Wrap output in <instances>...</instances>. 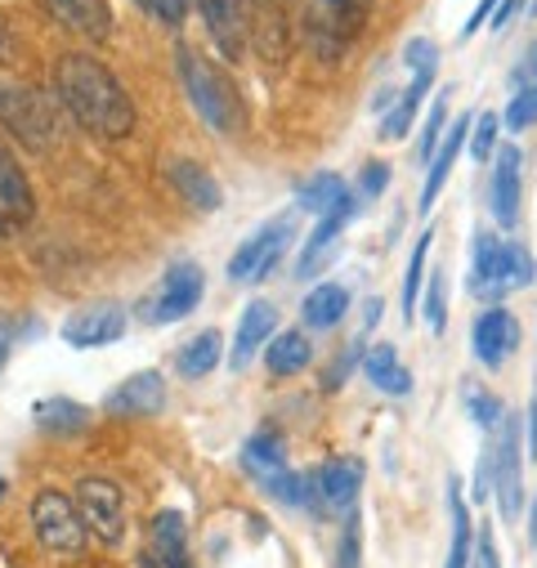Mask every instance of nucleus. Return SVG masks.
<instances>
[{"label": "nucleus", "mask_w": 537, "mask_h": 568, "mask_svg": "<svg viewBox=\"0 0 537 568\" xmlns=\"http://www.w3.org/2000/svg\"><path fill=\"white\" fill-rule=\"evenodd\" d=\"M54 99L94 139H125L134 130V103H130L125 85L94 54H59Z\"/></svg>", "instance_id": "1"}, {"label": "nucleus", "mask_w": 537, "mask_h": 568, "mask_svg": "<svg viewBox=\"0 0 537 568\" xmlns=\"http://www.w3.org/2000/svg\"><path fill=\"white\" fill-rule=\"evenodd\" d=\"M537 277V260L528 255L524 242H501L493 233H475V255H470V296L475 301H501Z\"/></svg>", "instance_id": "2"}, {"label": "nucleus", "mask_w": 537, "mask_h": 568, "mask_svg": "<svg viewBox=\"0 0 537 568\" xmlns=\"http://www.w3.org/2000/svg\"><path fill=\"white\" fill-rule=\"evenodd\" d=\"M175 63H180V81L189 90V103L202 112V121L220 134H233L242 130V99H237V85L215 68L206 63L197 50L189 45H175Z\"/></svg>", "instance_id": "3"}, {"label": "nucleus", "mask_w": 537, "mask_h": 568, "mask_svg": "<svg viewBox=\"0 0 537 568\" xmlns=\"http://www.w3.org/2000/svg\"><path fill=\"white\" fill-rule=\"evenodd\" d=\"M372 14V0H310V14H305V45L323 59L336 63L367 28Z\"/></svg>", "instance_id": "4"}, {"label": "nucleus", "mask_w": 537, "mask_h": 568, "mask_svg": "<svg viewBox=\"0 0 537 568\" xmlns=\"http://www.w3.org/2000/svg\"><path fill=\"white\" fill-rule=\"evenodd\" d=\"M0 125H6L23 149H45L50 139H59L54 103L19 77H0Z\"/></svg>", "instance_id": "5"}, {"label": "nucleus", "mask_w": 537, "mask_h": 568, "mask_svg": "<svg viewBox=\"0 0 537 568\" xmlns=\"http://www.w3.org/2000/svg\"><path fill=\"white\" fill-rule=\"evenodd\" d=\"M519 412H506V420L497 425V435L488 439L493 448V497L506 524H519L524 515V439H519Z\"/></svg>", "instance_id": "6"}, {"label": "nucleus", "mask_w": 537, "mask_h": 568, "mask_svg": "<svg viewBox=\"0 0 537 568\" xmlns=\"http://www.w3.org/2000/svg\"><path fill=\"white\" fill-rule=\"evenodd\" d=\"M202 296H206V273H202V264L175 260V264L158 277V287L140 301V318L153 323V327L180 323V318H189V314L202 305Z\"/></svg>", "instance_id": "7"}, {"label": "nucleus", "mask_w": 537, "mask_h": 568, "mask_svg": "<svg viewBox=\"0 0 537 568\" xmlns=\"http://www.w3.org/2000/svg\"><path fill=\"white\" fill-rule=\"evenodd\" d=\"M32 528L50 555H81L90 541L85 519L77 510V497H68L59 488H41L32 497Z\"/></svg>", "instance_id": "8"}, {"label": "nucleus", "mask_w": 537, "mask_h": 568, "mask_svg": "<svg viewBox=\"0 0 537 568\" xmlns=\"http://www.w3.org/2000/svg\"><path fill=\"white\" fill-rule=\"evenodd\" d=\"M363 462L358 457H332L318 470H310V515H349L363 493Z\"/></svg>", "instance_id": "9"}, {"label": "nucleus", "mask_w": 537, "mask_h": 568, "mask_svg": "<svg viewBox=\"0 0 537 568\" xmlns=\"http://www.w3.org/2000/svg\"><path fill=\"white\" fill-rule=\"evenodd\" d=\"M77 510L85 519V532H94L103 546H121L125 541V497L112 479H81L77 484Z\"/></svg>", "instance_id": "10"}, {"label": "nucleus", "mask_w": 537, "mask_h": 568, "mask_svg": "<svg viewBox=\"0 0 537 568\" xmlns=\"http://www.w3.org/2000/svg\"><path fill=\"white\" fill-rule=\"evenodd\" d=\"M287 246H292V215L264 224L260 233H251V237L233 251V260H229V282H260V277H268V273L278 268V260H283Z\"/></svg>", "instance_id": "11"}, {"label": "nucleus", "mask_w": 537, "mask_h": 568, "mask_svg": "<svg viewBox=\"0 0 537 568\" xmlns=\"http://www.w3.org/2000/svg\"><path fill=\"white\" fill-rule=\"evenodd\" d=\"M125 305L116 301H94V305H81L77 314L63 318V341L72 349H103V345H116L125 336Z\"/></svg>", "instance_id": "12"}, {"label": "nucleus", "mask_w": 537, "mask_h": 568, "mask_svg": "<svg viewBox=\"0 0 537 568\" xmlns=\"http://www.w3.org/2000/svg\"><path fill=\"white\" fill-rule=\"evenodd\" d=\"M37 215V193L19 158L0 144V237H19Z\"/></svg>", "instance_id": "13"}, {"label": "nucleus", "mask_w": 537, "mask_h": 568, "mask_svg": "<svg viewBox=\"0 0 537 568\" xmlns=\"http://www.w3.org/2000/svg\"><path fill=\"white\" fill-rule=\"evenodd\" d=\"M515 349H519V323H515V314L501 310V305H484L479 318L470 323V354L488 372H497V367H506V358Z\"/></svg>", "instance_id": "14"}, {"label": "nucleus", "mask_w": 537, "mask_h": 568, "mask_svg": "<svg viewBox=\"0 0 537 568\" xmlns=\"http://www.w3.org/2000/svg\"><path fill=\"white\" fill-rule=\"evenodd\" d=\"M140 568H193L189 555V519L180 510H162L149 524L144 550H140Z\"/></svg>", "instance_id": "15"}, {"label": "nucleus", "mask_w": 537, "mask_h": 568, "mask_svg": "<svg viewBox=\"0 0 537 568\" xmlns=\"http://www.w3.org/2000/svg\"><path fill=\"white\" fill-rule=\"evenodd\" d=\"M519 171H524V153H519L515 144L497 149L493 175H488V211H493V220H497L501 229H515V224H519V197H524Z\"/></svg>", "instance_id": "16"}, {"label": "nucleus", "mask_w": 537, "mask_h": 568, "mask_svg": "<svg viewBox=\"0 0 537 568\" xmlns=\"http://www.w3.org/2000/svg\"><path fill=\"white\" fill-rule=\"evenodd\" d=\"M108 416H158L166 407V381L162 372H134L125 376L108 398H103Z\"/></svg>", "instance_id": "17"}, {"label": "nucleus", "mask_w": 537, "mask_h": 568, "mask_svg": "<svg viewBox=\"0 0 537 568\" xmlns=\"http://www.w3.org/2000/svg\"><path fill=\"white\" fill-rule=\"evenodd\" d=\"M354 220H358V197H345L336 211H327V215L318 220V229L305 237V251H301V260H296V273H301V277H314V273L327 264L332 246L341 242V233H345Z\"/></svg>", "instance_id": "18"}, {"label": "nucleus", "mask_w": 537, "mask_h": 568, "mask_svg": "<svg viewBox=\"0 0 537 568\" xmlns=\"http://www.w3.org/2000/svg\"><path fill=\"white\" fill-rule=\"evenodd\" d=\"M274 327H278V310L268 301H251L237 318V332H233V354H229V367L242 372L268 341H274Z\"/></svg>", "instance_id": "19"}, {"label": "nucleus", "mask_w": 537, "mask_h": 568, "mask_svg": "<svg viewBox=\"0 0 537 568\" xmlns=\"http://www.w3.org/2000/svg\"><path fill=\"white\" fill-rule=\"evenodd\" d=\"M197 10H202V23H206L215 50L224 59H237L242 41H246V10H242V0H197Z\"/></svg>", "instance_id": "20"}, {"label": "nucleus", "mask_w": 537, "mask_h": 568, "mask_svg": "<svg viewBox=\"0 0 537 568\" xmlns=\"http://www.w3.org/2000/svg\"><path fill=\"white\" fill-rule=\"evenodd\" d=\"M41 6L54 14V23H63L77 37H90V41H108L112 37L108 0H41Z\"/></svg>", "instance_id": "21"}, {"label": "nucleus", "mask_w": 537, "mask_h": 568, "mask_svg": "<svg viewBox=\"0 0 537 568\" xmlns=\"http://www.w3.org/2000/svg\"><path fill=\"white\" fill-rule=\"evenodd\" d=\"M166 180H171V189H175L193 211H202V215H206V211H220V202H224L215 175H211L206 166L189 162V158H171V162H166Z\"/></svg>", "instance_id": "22"}, {"label": "nucleus", "mask_w": 537, "mask_h": 568, "mask_svg": "<svg viewBox=\"0 0 537 568\" xmlns=\"http://www.w3.org/2000/svg\"><path fill=\"white\" fill-rule=\"evenodd\" d=\"M470 121H475V116L453 121L448 139H439V149H435V158H430L426 189H422V215H426V211L435 206V197L444 193V184H448V175H453V166H457V158H462V149H466V139H470Z\"/></svg>", "instance_id": "23"}, {"label": "nucleus", "mask_w": 537, "mask_h": 568, "mask_svg": "<svg viewBox=\"0 0 537 568\" xmlns=\"http://www.w3.org/2000/svg\"><path fill=\"white\" fill-rule=\"evenodd\" d=\"M242 470L264 488L268 479H278L283 470H292V466H287V444H283L278 435H268V430L251 435V439L242 444Z\"/></svg>", "instance_id": "24"}, {"label": "nucleus", "mask_w": 537, "mask_h": 568, "mask_svg": "<svg viewBox=\"0 0 537 568\" xmlns=\"http://www.w3.org/2000/svg\"><path fill=\"white\" fill-rule=\"evenodd\" d=\"M363 372H367V381H372L381 394H389V398L413 394V372L398 363V349H394V345L367 349V354H363Z\"/></svg>", "instance_id": "25"}, {"label": "nucleus", "mask_w": 537, "mask_h": 568, "mask_svg": "<svg viewBox=\"0 0 537 568\" xmlns=\"http://www.w3.org/2000/svg\"><path fill=\"white\" fill-rule=\"evenodd\" d=\"M345 314H349V292L341 287V282H318L301 305V318H305L310 332H332Z\"/></svg>", "instance_id": "26"}, {"label": "nucleus", "mask_w": 537, "mask_h": 568, "mask_svg": "<svg viewBox=\"0 0 537 568\" xmlns=\"http://www.w3.org/2000/svg\"><path fill=\"white\" fill-rule=\"evenodd\" d=\"M314 358V345L305 332H278L274 341L264 345V367L268 376H301Z\"/></svg>", "instance_id": "27"}, {"label": "nucleus", "mask_w": 537, "mask_h": 568, "mask_svg": "<svg viewBox=\"0 0 537 568\" xmlns=\"http://www.w3.org/2000/svg\"><path fill=\"white\" fill-rule=\"evenodd\" d=\"M220 363H224V341H220V332H215V327L197 332V336H193V341H184V345H180V354H175V367H180V376H184V381H202V376H211Z\"/></svg>", "instance_id": "28"}, {"label": "nucleus", "mask_w": 537, "mask_h": 568, "mask_svg": "<svg viewBox=\"0 0 537 568\" xmlns=\"http://www.w3.org/2000/svg\"><path fill=\"white\" fill-rule=\"evenodd\" d=\"M448 519H453V546H448V564L444 568H470L475 555V524L462 497V479H448Z\"/></svg>", "instance_id": "29"}, {"label": "nucleus", "mask_w": 537, "mask_h": 568, "mask_svg": "<svg viewBox=\"0 0 537 568\" xmlns=\"http://www.w3.org/2000/svg\"><path fill=\"white\" fill-rule=\"evenodd\" d=\"M349 197V189H345V180L341 175H332V171H318V175H305L301 184H296V206L301 211H310V215H327V211H336L341 202Z\"/></svg>", "instance_id": "30"}, {"label": "nucleus", "mask_w": 537, "mask_h": 568, "mask_svg": "<svg viewBox=\"0 0 537 568\" xmlns=\"http://www.w3.org/2000/svg\"><path fill=\"white\" fill-rule=\"evenodd\" d=\"M37 425H41L45 435H81L85 425H90V412L81 403H72V398L54 394V398H41L37 403Z\"/></svg>", "instance_id": "31"}, {"label": "nucleus", "mask_w": 537, "mask_h": 568, "mask_svg": "<svg viewBox=\"0 0 537 568\" xmlns=\"http://www.w3.org/2000/svg\"><path fill=\"white\" fill-rule=\"evenodd\" d=\"M426 90H430V81H426V77H413V85L403 90V94L394 99V108L381 116V139H403V134L413 130V116L422 112Z\"/></svg>", "instance_id": "32"}, {"label": "nucleus", "mask_w": 537, "mask_h": 568, "mask_svg": "<svg viewBox=\"0 0 537 568\" xmlns=\"http://www.w3.org/2000/svg\"><path fill=\"white\" fill-rule=\"evenodd\" d=\"M430 242H435V233L426 229V233L413 242V260H408V273H403V318H408V327H413L417 305H422V292H426V260H430Z\"/></svg>", "instance_id": "33"}, {"label": "nucleus", "mask_w": 537, "mask_h": 568, "mask_svg": "<svg viewBox=\"0 0 537 568\" xmlns=\"http://www.w3.org/2000/svg\"><path fill=\"white\" fill-rule=\"evenodd\" d=\"M336 568H363V515H358V506H354V510L345 515V524H341Z\"/></svg>", "instance_id": "34"}, {"label": "nucleus", "mask_w": 537, "mask_h": 568, "mask_svg": "<svg viewBox=\"0 0 537 568\" xmlns=\"http://www.w3.org/2000/svg\"><path fill=\"white\" fill-rule=\"evenodd\" d=\"M497 130H501V116H497V112H479V116L470 121V139H466V149L475 153V162L497 158Z\"/></svg>", "instance_id": "35"}, {"label": "nucleus", "mask_w": 537, "mask_h": 568, "mask_svg": "<svg viewBox=\"0 0 537 568\" xmlns=\"http://www.w3.org/2000/svg\"><path fill=\"white\" fill-rule=\"evenodd\" d=\"M466 412H470V420L479 425L488 439L497 435V425L506 420V407H501L493 394H484V389H466Z\"/></svg>", "instance_id": "36"}, {"label": "nucleus", "mask_w": 537, "mask_h": 568, "mask_svg": "<svg viewBox=\"0 0 537 568\" xmlns=\"http://www.w3.org/2000/svg\"><path fill=\"white\" fill-rule=\"evenodd\" d=\"M422 296H426V318H430V332H435V336H444V327H448V273H430Z\"/></svg>", "instance_id": "37"}, {"label": "nucleus", "mask_w": 537, "mask_h": 568, "mask_svg": "<svg viewBox=\"0 0 537 568\" xmlns=\"http://www.w3.org/2000/svg\"><path fill=\"white\" fill-rule=\"evenodd\" d=\"M448 94H453V90H444V94L435 99V108H430V116H426V125H422V139H417V158H422V162H430L435 149H439V134H444V121H448Z\"/></svg>", "instance_id": "38"}, {"label": "nucleus", "mask_w": 537, "mask_h": 568, "mask_svg": "<svg viewBox=\"0 0 537 568\" xmlns=\"http://www.w3.org/2000/svg\"><path fill=\"white\" fill-rule=\"evenodd\" d=\"M403 63L413 68V77H435V68H439V45L430 41V37H413L408 45H403Z\"/></svg>", "instance_id": "39"}, {"label": "nucleus", "mask_w": 537, "mask_h": 568, "mask_svg": "<svg viewBox=\"0 0 537 568\" xmlns=\"http://www.w3.org/2000/svg\"><path fill=\"white\" fill-rule=\"evenodd\" d=\"M501 125H510L515 134H519V130H528V125H537V85H528V90H515V94H510Z\"/></svg>", "instance_id": "40"}, {"label": "nucleus", "mask_w": 537, "mask_h": 568, "mask_svg": "<svg viewBox=\"0 0 537 568\" xmlns=\"http://www.w3.org/2000/svg\"><path fill=\"white\" fill-rule=\"evenodd\" d=\"M149 19H158V23H166V28H180L184 23V14H189V0H134Z\"/></svg>", "instance_id": "41"}, {"label": "nucleus", "mask_w": 537, "mask_h": 568, "mask_svg": "<svg viewBox=\"0 0 537 568\" xmlns=\"http://www.w3.org/2000/svg\"><path fill=\"white\" fill-rule=\"evenodd\" d=\"M470 568H501V555H497V541H493V528H475V555H470Z\"/></svg>", "instance_id": "42"}, {"label": "nucleus", "mask_w": 537, "mask_h": 568, "mask_svg": "<svg viewBox=\"0 0 537 568\" xmlns=\"http://www.w3.org/2000/svg\"><path fill=\"white\" fill-rule=\"evenodd\" d=\"M493 497V448L484 444L479 466H475V484H470V501H488Z\"/></svg>", "instance_id": "43"}, {"label": "nucleus", "mask_w": 537, "mask_h": 568, "mask_svg": "<svg viewBox=\"0 0 537 568\" xmlns=\"http://www.w3.org/2000/svg\"><path fill=\"white\" fill-rule=\"evenodd\" d=\"M358 184H363V197H381L389 189V162H367Z\"/></svg>", "instance_id": "44"}, {"label": "nucleus", "mask_w": 537, "mask_h": 568, "mask_svg": "<svg viewBox=\"0 0 537 568\" xmlns=\"http://www.w3.org/2000/svg\"><path fill=\"white\" fill-rule=\"evenodd\" d=\"M510 85L515 90H528V85H537V41L524 50V59L515 63V72H510Z\"/></svg>", "instance_id": "45"}, {"label": "nucleus", "mask_w": 537, "mask_h": 568, "mask_svg": "<svg viewBox=\"0 0 537 568\" xmlns=\"http://www.w3.org/2000/svg\"><path fill=\"white\" fill-rule=\"evenodd\" d=\"M14 345H19V323H14L10 314H0V367H6V363H10Z\"/></svg>", "instance_id": "46"}, {"label": "nucleus", "mask_w": 537, "mask_h": 568, "mask_svg": "<svg viewBox=\"0 0 537 568\" xmlns=\"http://www.w3.org/2000/svg\"><path fill=\"white\" fill-rule=\"evenodd\" d=\"M497 6H501V0H479V6L470 10V19H466V28H462V41H470V37L479 32V23H484L488 14H497Z\"/></svg>", "instance_id": "47"}, {"label": "nucleus", "mask_w": 537, "mask_h": 568, "mask_svg": "<svg viewBox=\"0 0 537 568\" xmlns=\"http://www.w3.org/2000/svg\"><path fill=\"white\" fill-rule=\"evenodd\" d=\"M524 457H537V398L524 412Z\"/></svg>", "instance_id": "48"}, {"label": "nucleus", "mask_w": 537, "mask_h": 568, "mask_svg": "<svg viewBox=\"0 0 537 568\" xmlns=\"http://www.w3.org/2000/svg\"><path fill=\"white\" fill-rule=\"evenodd\" d=\"M381 323V301H367V327H376Z\"/></svg>", "instance_id": "49"}, {"label": "nucleus", "mask_w": 537, "mask_h": 568, "mask_svg": "<svg viewBox=\"0 0 537 568\" xmlns=\"http://www.w3.org/2000/svg\"><path fill=\"white\" fill-rule=\"evenodd\" d=\"M528 532L537 537V501H533V515H528Z\"/></svg>", "instance_id": "50"}, {"label": "nucleus", "mask_w": 537, "mask_h": 568, "mask_svg": "<svg viewBox=\"0 0 537 568\" xmlns=\"http://www.w3.org/2000/svg\"><path fill=\"white\" fill-rule=\"evenodd\" d=\"M533 10H537V0H533Z\"/></svg>", "instance_id": "51"}]
</instances>
